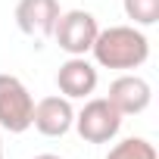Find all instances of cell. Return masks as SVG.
I'll return each mask as SVG.
<instances>
[{
	"mask_svg": "<svg viewBox=\"0 0 159 159\" xmlns=\"http://www.w3.org/2000/svg\"><path fill=\"white\" fill-rule=\"evenodd\" d=\"M75 122V109L66 97H44L34 103L31 112V125L44 134V137H62Z\"/></svg>",
	"mask_w": 159,
	"mask_h": 159,
	"instance_id": "52a82bcc",
	"label": "cell"
},
{
	"mask_svg": "<svg viewBox=\"0 0 159 159\" xmlns=\"http://www.w3.org/2000/svg\"><path fill=\"white\" fill-rule=\"evenodd\" d=\"M106 159H156V147L147 137H128L122 143H116Z\"/></svg>",
	"mask_w": 159,
	"mask_h": 159,
	"instance_id": "9c48e42d",
	"label": "cell"
},
{
	"mask_svg": "<svg viewBox=\"0 0 159 159\" xmlns=\"http://www.w3.org/2000/svg\"><path fill=\"white\" fill-rule=\"evenodd\" d=\"M31 112L34 100L28 88L19 81L16 75H0V128L10 134H22L31 128Z\"/></svg>",
	"mask_w": 159,
	"mask_h": 159,
	"instance_id": "7a4b0ae2",
	"label": "cell"
},
{
	"mask_svg": "<svg viewBox=\"0 0 159 159\" xmlns=\"http://www.w3.org/2000/svg\"><path fill=\"white\" fill-rule=\"evenodd\" d=\"M100 81L97 66H91L84 56H69L59 72H56V88L66 100H78V97H91L94 88Z\"/></svg>",
	"mask_w": 159,
	"mask_h": 159,
	"instance_id": "5b68a950",
	"label": "cell"
},
{
	"mask_svg": "<svg viewBox=\"0 0 159 159\" xmlns=\"http://www.w3.org/2000/svg\"><path fill=\"white\" fill-rule=\"evenodd\" d=\"M72 125L78 128V134L88 143H109L122 128V112L106 97H94V100L84 103V109L75 116Z\"/></svg>",
	"mask_w": 159,
	"mask_h": 159,
	"instance_id": "3957f363",
	"label": "cell"
},
{
	"mask_svg": "<svg viewBox=\"0 0 159 159\" xmlns=\"http://www.w3.org/2000/svg\"><path fill=\"white\" fill-rule=\"evenodd\" d=\"M122 7L134 25H156L159 22V0H122Z\"/></svg>",
	"mask_w": 159,
	"mask_h": 159,
	"instance_id": "30bf717a",
	"label": "cell"
},
{
	"mask_svg": "<svg viewBox=\"0 0 159 159\" xmlns=\"http://www.w3.org/2000/svg\"><path fill=\"white\" fill-rule=\"evenodd\" d=\"M91 53L103 69H137L150 59V41L134 25H109L97 31Z\"/></svg>",
	"mask_w": 159,
	"mask_h": 159,
	"instance_id": "6da1fadb",
	"label": "cell"
},
{
	"mask_svg": "<svg viewBox=\"0 0 159 159\" xmlns=\"http://www.w3.org/2000/svg\"><path fill=\"white\" fill-rule=\"evenodd\" d=\"M56 19H59L56 0H19L16 3V25L22 34H31V38L53 34Z\"/></svg>",
	"mask_w": 159,
	"mask_h": 159,
	"instance_id": "8992f818",
	"label": "cell"
},
{
	"mask_svg": "<svg viewBox=\"0 0 159 159\" xmlns=\"http://www.w3.org/2000/svg\"><path fill=\"white\" fill-rule=\"evenodd\" d=\"M122 116H137L150 106L153 100V91L150 84L143 81L140 75H119L116 81L109 84V97H106Z\"/></svg>",
	"mask_w": 159,
	"mask_h": 159,
	"instance_id": "ba28073f",
	"label": "cell"
},
{
	"mask_svg": "<svg viewBox=\"0 0 159 159\" xmlns=\"http://www.w3.org/2000/svg\"><path fill=\"white\" fill-rule=\"evenodd\" d=\"M34 159H62V156H56V153H41V156H34Z\"/></svg>",
	"mask_w": 159,
	"mask_h": 159,
	"instance_id": "8fae6325",
	"label": "cell"
},
{
	"mask_svg": "<svg viewBox=\"0 0 159 159\" xmlns=\"http://www.w3.org/2000/svg\"><path fill=\"white\" fill-rule=\"evenodd\" d=\"M0 159H3V143H0Z\"/></svg>",
	"mask_w": 159,
	"mask_h": 159,
	"instance_id": "7c38bea8",
	"label": "cell"
},
{
	"mask_svg": "<svg viewBox=\"0 0 159 159\" xmlns=\"http://www.w3.org/2000/svg\"><path fill=\"white\" fill-rule=\"evenodd\" d=\"M97 31H100V25H97L94 13H88V10L59 13V19L53 25V38H56L59 50H66L69 56H84L94 47Z\"/></svg>",
	"mask_w": 159,
	"mask_h": 159,
	"instance_id": "277c9868",
	"label": "cell"
}]
</instances>
